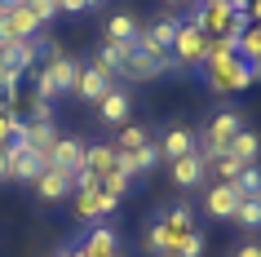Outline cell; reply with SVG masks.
I'll return each instance as SVG.
<instances>
[{"instance_id":"1","label":"cell","mask_w":261,"mask_h":257,"mask_svg":"<svg viewBox=\"0 0 261 257\" xmlns=\"http://www.w3.org/2000/svg\"><path fill=\"white\" fill-rule=\"evenodd\" d=\"M204 76H208V84H213L217 94H239V89H248L252 80H261L257 67H248L244 58L234 54V44H230V40H208Z\"/></svg>"},{"instance_id":"2","label":"cell","mask_w":261,"mask_h":257,"mask_svg":"<svg viewBox=\"0 0 261 257\" xmlns=\"http://www.w3.org/2000/svg\"><path fill=\"white\" fill-rule=\"evenodd\" d=\"M80 58L71 54H49V62L40 67V76H36V98H44V102H58V98H67L71 89H75V76H80Z\"/></svg>"},{"instance_id":"3","label":"cell","mask_w":261,"mask_h":257,"mask_svg":"<svg viewBox=\"0 0 261 257\" xmlns=\"http://www.w3.org/2000/svg\"><path fill=\"white\" fill-rule=\"evenodd\" d=\"M239 129H244V115H239V111H217V115L204 124V133H199L195 151L213 164L217 155H226V151H230V142H234V133H239Z\"/></svg>"},{"instance_id":"4","label":"cell","mask_w":261,"mask_h":257,"mask_svg":"<svg viewBox=\"0 0 261 257\" xmlns=\"http://www.w3.org/2000/svg\"><path fill=\"white\" fill-rule=\"evenodd\" d=\"M168 54L177 58L181 71H186V67H204V58H208V36L195 27L191 18H186V22H177V36H173V49H168Z\"/></svg>"},{"instance_id":"5","label":"cell","mask_w":261,"mask_h":257,"mask_svg":"<svg viewBox=\"0 0 261 257\" xmlns=\"http://www.w3.org/2000/svg\"><path fill=\"white\" fill-rule=\"evenodd\" d=\"M120 208V200H111L107 191H75L71 195V213H75V222H107L111 213Z\"/></svg>"},{"instance_id":"6","label":"cell","mask_w":261,"mask_h":257,"mask_svg":"<svg viewBox=\"0 0 261 257\" xmlns=\"http://www.w3.org/2000/svg\"><path fill=\"white\" fill-rule=\"evenodd\" d=\"M155 222H160V230H164V240H168V253H164V257H173V253H177V244L195 230V213H191V204H168V208L155 217Z\"/></svg>"},{"instance_id":"7","label":"cell","mask_w":261,"mask_h":257,"mask_svg":"<svg viewBox=\"0 0 261 257\" xmlns=\"http://www.w3.org/2000/svg\"><path fill=\"white\" fill-rule=\"evenodd\" d=\"M31 186H36V200H40V204H54V208H58V204H67L71 195H75L71 173H67V169H54V164H49V169H44Z\"/></svg>"},{"instance_id":"8","label":"cell","mask_w":261,"mask_h":257,"mask_svg":"<svg viewBox=\"0 0 261 257\" xmlns=\"http://www.w3.org/2000/svg\"><path fill=\"white\" fill-rule=\"evenodd\" d=\"M239 191L230 186V182H213V186L204 191V213L213 217V222H234V208H239Z\"/></svg>"},{"instance_id":"9","label":"cell","mask_w":261,"mask_h":257,"mask_svg":"<svg viewBox=\"0 0 261 257\" xmlns=\"http://www.w3.org/2000/svg\"><path fill=\"white\" fill-rule=\"evenodd\" d=\"M75 248H80V257H124L120 235H115V226H107V222H97Z\"/></svg>"},{"instance_id":"10","label":"cell","mask_w":261,"mask_h":257,"mask_svg":"<svg viewBox=\"0 0 261 257\" xmlns=\"http://www.w3.org/2000/svg\"><path fill=\"white\" fill-rule=\"evenodd\" d=\"M111 84H120V80H111L107 71H97L93 62H89V67H80V76H75V89H71V94L80 98V102H89V107H97V102L111 94Z\"/></svg>"},{"instance_id":"11","label":"cell","mask_w":261,"mask_h":257,"mask_svg":"<svg viewBox=\"0 0 261 257\" xmlns=\"http://www.w3.org/2000/svg\"><path fill=\"white\" fill-rule=\"evenodd\" d=\"M97 115H102V124H111V129H124L128 115H133V94H128L124 84H111V94L97 102Z\"/></svg>"},{"instance_id":"12","label":"cell","mask_w":261,"mask_h":257,"mask_svg":"<svg viewBox=\"0 0 261 257\" xmlns=\"http://www.w3.org/2000/svg\"><path fill=\"white\" fill-rule=\"evenodd\" d=\"M168 173H173V186L195 191V186H204V177H208V160L199 151H191V155H181V160H168Z\"/></svg>"},{"instance_id":"13","label":"cell","mask_w":261,"mask_h":257,"mask_svg":"<svg viewBox=\"0 0 261 257\" xmlns=\"http://www.w3.org/2000/svg\"><path fill=\"white\" fill-rule=\"evenodd\" d=\"M49 164H54V169H67V173H80L84 169V142L71 137V133H58L54 151H49ZM49 164H44V169H49Z\"/></svg>"},{"instance_id":"14","label":"cell","mask_w":261,"mask_h":257,"mask_svg":"<svg viewBox=\"0 0 261 257\" xmlns=\"http://www.w3.org/2000/svg\"><path fill=\"white\" fill-rule=\"evenodd\" d=\"M0 36H5L9 44H14V40H27V36H40V18L31 14L27 5H18V9H9V14H5Z\"/></svg>"},{"instance_id":"15","label":"cell","mask_w":261,"mask_h":257,"mask_svg":"<svg viewBox=\"0 0 261 257\" xmlns=\"http://www.w3.org/2000/svg\"><path fill=\"white\" fill-rule=\"evenodd\" d=\"M54 142H58V129H54V120H27L22 147H27L31 155H40V160L49 164V151H54Z\"/></svg>"},{"instance_id":"16","label":"cell","mask_w":261,"mask_h":257,"mask_svg":"<svg viewBox=\"0 0 261 257\" xmlns=\"http://www.w3.org/2000/svg\"><path fill=\"white\" fill-rule=\"evenodd\" d=\"M155 147H160V160H181V155H191V151H195V133L186 129V124H173Z\"/></svg>"},{"instance_id":"17","label":"cell","mask_w":261,"mask_h":257,"mask_svg":"<svg viewBox=\"0 0 261 257\" xmlns=\"http://www.w3.org/2000/svg\"><path fill=\"white\" fill-rule=\"evenodd\" d=\"M138 31H142V22H138L133 14H124V9H120V14H111V18H107V31H102V40L133 44V40H138Z\"/></svg>"},{"instance_id":"18","label":"cell","mask_w":261,"mask_h":257,"mask_svg":"<svg viewBox=\"0 0 261 257\" xmlns=\"http://www.w3.org/2000/svg\"><path fill=\"white\" fill-rule=\"evenodd\" d=\"M155 76H164V71L155 67L142 49H133V54L124 58V67H120V84H124V80H133V84H138V80H155Z\"/></svg>"},{"instance_id":"19","label":"cell","mask_w":261,"mask_h":257,"mask_svg":"<svg viewBox=\"0 0 261 257\" xmlns=\"http://www.w3.org/2000/svg\"><path fill=\"white\" fill-rule=\"evenodd\" d=\"M9 155V169H14V182H36V177L44 173V160L40 155H31L27 147L22 151H5Z\"/></svg>"},{"instance_id":"20","label":"cell","mask_w":261,"mask_h":257,"mask_svg":"<svg viewBox=\"0 0 261 257\" xmlns=\"http://www.w3.org/2000/svg\"><path fill=\"white\" fill-rule=\"evenodd\" d=\"M84 169L97 177H107L111 169H115V147L111 142H93V147H84Z\"/></svg>"},{"instance_id":"21","label":"cell","mask_w":261,"mask_h":257,"mask_svg":"<svg viewBox=\"0 0 261 257\" xmlns=\"http://www.w3.org/2000/svg\"><path fill=\"white\" fill-rule=\"evenodd\" d=\"M226 155H234V160H239V164H257V155H261V137L252 133V129H239Z\"/></svg>"},{"instance_id":"22","label":"cell","mask_w":261,"mask_h":257,"mask_svg":"<svg viewBox=\"0 0 261 257\" xmlns=\"http://www.w3.org/2000/svg\"><path fill=\"white\" fill-rule=\"evenodd\" d=\"M146 142H155V137L146 133L142 124H124V129H120V137H115L111 147H115V155H133V151H142Z\"/></svg>"},{"instance_id":"23","label":"cell","mask_w":261,"mask_h":257,"mask_svg":"<svg viewBox=\"0 0 261 257\" xmlns=\"http://www.w3.org/2000/svg\"><path fill=\"white\" fill-rule=\"evenodd\" d=\"M230 186L239 191L244 200H261V169H257V164H248V169H239V177H234Z\"/></svg>"},{"instance_id":"24","label":"cell","mask_w":261,"mask_h":257,"mask_svg":"<svg viewBox=\"0 0 261 257\" xmlns=\"http://www.w3.org/2000/svg\"><path fill=\"white\" fill-rule=\"evenodd\" d=\"M128 186H133V177L124 173L120 164H115V169H111V173H107V177H102V191H107L111 200H124V195H128Z\"/></svg>"},{"instance_id":"25","label":"cell","mask_w":261,"mask_h":257,"mask_svg":"<svg viewBox=\"0 0 261 257\" xmlns=\"http://www.w3.org/2000/svg\"><path fill=\"white\" fill-rule=\"evenodd\" d=\"M234 222H239L244 230H261V200H239Z\"/></svg>"},{"instance_id":"26","label":"cell","mask_w":261,"mask_h":257,"mask_svg":"<svg viewBox=\"0 0 261 257\" xmlns=\"http://www.w3.org/2000/svg\"><path fill=\"white\" fill-rule=\"evenodd\" d=\"M142 248H146L151 257H164V253H168V240H164V230H160V222H151V226H146V240H142Z\"/></svg>"},{"instance_id":"27","label":"cell","mask_w":261,"mask_h":257,"mask_svg":"<svg viewBox=\"0 0 261 257\" xmlns=\"http://www.w3.org/2000/svg\"><path fill=\"white\" fill-rule=\"evenodd\" d=\"M239 169H248V164H239L234 155H217V160H213V173H217V182H234V177H239Z\"/></svg>"},{"instance_id":"28","label":"cell","mask_w":261,"mask_h":257,"mask_svg":"<svg viewBox=\"0 0 261 257\" xmlns=\"http://www.w3.org/2000/svg\"><path fill=\"white\" fill-rule=\"evenodd\" d=\"M173 257H204V230L195 226L191 235H186V240L177 244V253H173Z\"/></svg>"},{"instance_id":"29","label":"cell","mask_w":261,"mask_h":257,"mask_svg":"<svg viewBox=\"0 0 261 257\" xmlns=\"http://www.w3.org/2000/svg\"><path fill=\"white\" fill-rule=\"evenodd\" d=\"M27 9L40 18V27H44V22H54V18L62 14V9H58V0H27Z\"/></svg>"},{"instance_id":"30","label":"cell","mask_w":261,"mask_h":257,"mask_svg":"<svg viewBox=\"0 0 261 257\" xmlns=\"http://www.w3.org/2000/svg\"><path fill=\"white\" fill-rule=\"evenodd\" d=\"M230 257H261V240H244L239 248H234Z\"/></svg>"},{"instance_id":"31","label":"cell","mask_w":261,"mask_h":257,"mask_svg":"<svg viewBox=\"0 0 261 257\" xmlns=\"http://www.w3.org/2000/svg\"><path fill=\"white\" fill-rule=\"evenodd\" d=\"M93 5H102V0H62L67 14H84V9H93Z\"/></svg>"},{"instance_id":"32","label":"cell","mask_w":261,"mask_h":257,"mask_svg":"<svg viewBox=\"0 0 261 257\" xmlns=\"http://www.w3.org/2000/svg\"><path fill=\"white\" fill-rule=\"evenodd\" d=\"M0 182H14V169H9V155L0 151Z\"/></svg>"},{"instance_id":"33","label":"cell","mask_w":261,"mask_h":257,"mask_svg":"<svg viewBox=\"0 0 261 257\" xmlns=\"http://www.w3.org/2000/svg\"><path fill=\"white\" fill-rule=\"evenodd\" d=\"M54 257H80V248H75V244H62V248H58Z\"/></svg>"},{"instance_id":"34","label":"cell","mask_w":261,"mask_h":257,"mask_svg":"<svg viewBox=\"0 0 261 257\" xmlns=\"http://www.w3.org/2000/svg\"><path fill=\"white\" fill-rule=\"evenodd\" d=\"M18 5H27V0H0V9L9 14V9H18Z\"/></svg>"},{"instance_id":"35","label":"cell","mask_w":261,"mask_h":257,"mask_svg":"<svg viewBox=\"0 0 261 257\" xmlns=\"http://www.w3.org/2000/svg\"><path fill=\"white\" fill-rule=\"evenodd\" d=\"M164 5H173V9H177V5H191V0H164Z\"/></svg>"},{"instance_id":"36","label":"cell","mask_w":261,"mask_h":257,"mask_svg":"<svg viewBox=\"0 0 261 257\" xmlns=\"http://www.w3.org/2000/svg\"><path fill=\"white\" fill-rule=\"evenodd\" d=\"M204 5H230V0H204Z\"/></svg>"},{"instance_id":"37","label":"cell","mask_w":261,"mask_h":257,"mask_svg":"<svg viewBox=\"0 0 261 257\" xmlns=\"http://www.w3.org/2000/svg\"><path fill=\"white\" fill-rule=\"evenodd\" d=\"M0 27H5V9H0Z\"/></svg>"}]
</instances>
